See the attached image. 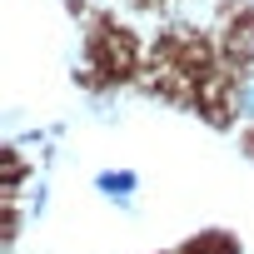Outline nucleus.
<instances>
[{
	"instance_id": "obj_2",
	"label": "nucleus",
	"mask_w": 254,
	"mask_h": 254,
	"mask_svg": "<svg viewBox=\"0 0 254 254\" xmlns=\"http://www.w3.org/2000/svg\"><path fill=\"white\" fill-rule=\"evenodd\" d=\"M239 110H244V115H254V85L244 90V100H239Z\"/></svg>"
},
{
	"instance_id": "obj_1",
	"label": "nucleus",
	"mask_w": 254,
	"mask_h": 254,
	"mask_svg": "<svg viewBox=\"0 0 254 254\" xmlns=\"http://www.w3.org/2000/svg\"><path fill=\"white\" fill-rule=\"evenodd\" d=\"M100 190L115 194V199H125V194L135 190V175H100Z\"/></svg>"
}]
</instances>
